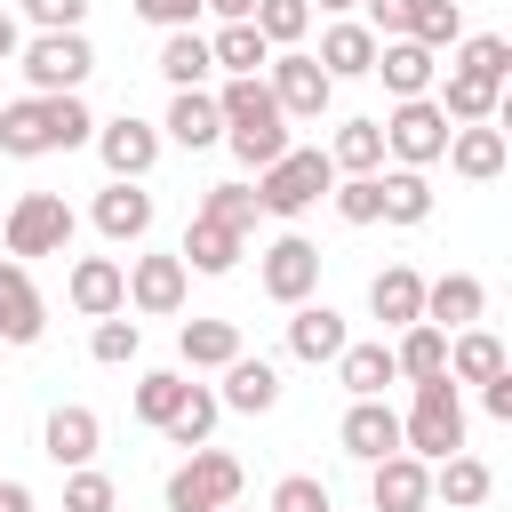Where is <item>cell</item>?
<instances>
[{
  "mask_svg": "<svg viewBox=\"0 0 512 512\" xmlns=\"http://www.w3.org/2000/svg\"><path fill=\"white\" fill-rule=\"evenodd\" d=\"M376 128H384V160H400V168H432L448 152V112L432 96H400Z\"/></svg>",
  "mask_w": 512,
  "mask_h": 512,
  "instance_id": "6",
  "label": "cell"
},
{
  "mask_svg": "<svg viewBox=\"0 0 512 512\" xmlns=\"http://www.w3.org/2000/svg\"><path fill=\"white\" fill-rule=\"evenodd\" d=\"M208 72H216V56H208L200 24H184V32H168V40H160V80H168V88H200Z\"/></svg>",
  "mask_w": 512,
  "mask_h": 512,
  "instance_id": "37",
  "label": "cell"
},
{
  "mask_svg": "<svg viewBox=\"0 0 512 512\" xmlns=\"http://www.w3.org/2000/svg\"><path fill=\"white\" fill-rule=\"evenodd\" d=\"M184 384H192L184 368H144V376H136V416H144V424L160 432V424L176 416V400H184Z\"/></svg>",
  "mask_w": 512,
  "mask_h": 512,
  "instance_id": "41",
  "label": "cell"
},
{
  "mask_svg": "<svg viewBox=\"0 0 512 512\" xmlns=\"http://www.w3.org/2000/svg\"><path fill=\"white\" fill-rule=\"evenodd\" d=\"M208 56H216V72H224V80H256V72L272 64V40H264L256 24H224V32L208 40Z\"/></svg>",
  "mask_w": 512,
  "mask_h": 512,
  "instance_id": "34",
  "label": "cell"
},
{
  "mask_svg": "<svg viewBox=\"0 0 512 512\" xmlns=\"http://www.w3.org/2000/svg\"><path fill=\"white\" fill-rule=\"evenodd\" d=\"M232 416H272L280 408V368L272 360H256V352H240V360H224V392H216Z\"/></svg>",
  "mask_w": 512,
  "mask_h": 512,
  "instance_id": "23",
  "label": "cell"
},
{
  "mask_svg": "<svg viewBox=\"0 0 512 512\" xmlns=\"http://www.w3.org/2000/svg\"><path fill=\"white\" fill-rule=\"evenodd\" d=\"M424 504H432V464L424 456L392 448V456L368 464V512H424Z\"/></svg>",
  "mask_w": 512,
  "mask_h": 512,
  "instance_id": "11",
  "label": "cell"
},
{
  "mask_svg": "<svg viewBox=\"0 0 512 512\" xmlns=\"http://www.w3.org/2000/svg\"><path fill=\"white\" fill-rule=\"evenodd\" d=\"M432 104L448 112V128H472V120H504V88H488V80H472V72H448Z\"/></svg>",
  "mask_w": 512,
  "mask_h": 512,
  "instance_id": "33",
  "label": "cell"
},
{
  "mask_svg": "<svg viewBox=\"0 0 512 512\" xmlns=\"http://www.w3.org/2000/svg\"><path fill=\"white\" fill-rule=\"evenodd\" d=\"M336 440H344V456L376 464V456H392V448H400V408H392V400H352V408H344V424H336Z\"/></svg>",
  "mask_w": 512,
  "mask_h": 512,
  "instance_id": "20",
  "label": "cell"
},
{
  "mask_svg": "<svg viewBox=\"0 0 512 512\" xmlns=\"http://www.w3.org/2000/svg\"><path fill=\"white\" fill-rule=\"evenodd\" d=\"M72 200L64 192H24L16 208H8V256L16 264H32V256H64L72 248Z\"/></svg>",
  "mask_w": 512,
  "mask_h": 512,
  "instance_id": "7",
  "label": "cell"
},
{
  "mask_svg": "<svg viewBox=\"0 0 512 512\" xmlns=\"http://www.w3.org/2000/svg\"><path fill=\"white\" fill-rule=\"evenodd\" d=\"M464 184H496L504 176V160H512V144H504V128L496 120H472V128H448V152H440Z\"/></svg>",
  "mask_w": 512,
  "mask_h": 512,
  "instance_id": "17",
  "label": "cell"
},
{
  "mask_svg": "<svg viewBox=\"0 0 512 512\" xmlns=\"http://www.w3.org/2000/svg\"><path fill=\"white\" fill-rule=\"evenodd\" d=\"M264 88H272V104H280L288 120H320V112L336 104V80L312 64V48H272V64H264Z\"/></svg>",
  "mask_w": 512,
  "mask_h": 512,
  "instance_id": "8",
  "label": "cell"
},
{
  "mask_svg": "<svg viewBox=\"0 0 512 512\" xmlns=\"http://www.w3.org/2000/svg\"><path fill=\"white\" fill-rule=\"evenodd\" d=\"M192 216H216V224H232V232H256V184H208V200L192 208Z\"/></svg>",
  "mask_w": 512,
  "mask_h": 512,
  "instance_id": "43",
  "label": "cell"
},
{
  "mask_svg": "<svg viewBox=\"0 0 512 512\" xmlns=\"http://www.w3.org/2000/svg\"><path fill=\"white\" fill-rule=\"evenodd\" d=\"M344 344H352V328H344V312H336V304H312V296H304V304H288V352H296V360H312V368H320V360H336Z\"/></svg>",
  "mask_w": 512,
  "mask_h": 512,
  "instance_id": "19",
  "label": "cell"
},
{
  "mask_svg": "<svg viewBox=\"0 0 512 512\" xmlns=\"http://www.w3.org/2000/svg\"><path fill=\"white\" fill-rule=\"evenodd\" d=\"M216 112H224V144H232L240 168H272V160L288 152V112L272 104L264 72H256V80H224V88H216Z\"/></svg>",
  "mask_w": 512,
  "mask_h": 512,
  "instance_id": "1",
  "label": "cell"
},
{
  "mask_svg": "<svg viewBox=\"0 0 512 512\" xmlns=\"http://www.w3.org/2000/svg\"><path fill=\"white\" fill-rule=\"evenodd\" d=\"M400 448H408V456H424V464L456 456V448H464V384L424 376V384H416V400H408V416H400Z\"/></svg>",
  "mask_w": 512,
  "mask_h": 512,
  "instance_id": "2",
  "label": "cell"
},
{
  "mask_svg": "<svg viewBox=\"0 0 512 512\" xmlns=\"http://www.w3.org/2000/svg\"><path fill=\"white\" fill-rule=\"evenodd\" d=\"M88 216H96V232H104L112 248H136V240L152 232V192H144V184H128V176H112V184L96 192V208H88Z\"/></svg>",
  "mask_w": 512,
  "mask_h": 512,
  "instance_id": "18",
  "label": "cell"
},
{
  "mask_svg": "<svg viewBox=\"0 0 512 512\" xmlns=\"http://www.w3.org/2000/svg\"><path fill=\"white\" fill-rule=\"evenodd\" d=\"M200 8H208V16H224V24H248V16H256V0H200Z\"/></svg>",
  "mask_w": 512,
  "mask_h": 512,
  "instance_id": "52",
  "label": "cell"
},
{
  "mask_svg": "<svg viewBox=\"0 0 512 512\" xmlns=\"http://www.w3.org/2000/svg\"><path fill=\"white\" fill-rule=\"evenodd\" d=\"M432 216V176L424 168H376V224H424Z\"/></svg>",
  "mask_w": 512,
  "mask_h": 512,
  "instance_id": "28",
  "label": "cell"
},
{
  "mask_svg": "<svg viewBox=\"0 0 512 512\" xmlns=\"http://www.w3.org/2000/svg\"><path fill=\"white\" fill-rule=\"evenodd\" d=\"M160 136H168V144H184V152L224 144V112H216V96H208V88H176V104H168Z\"/></svg>",
  "mask_w": 512,
  "mask_h": 512,
  "instance_id": "24",
  "label": "cell"
},
{
  "mask_svg": "<svg viewBox=\"0 0 512 512\" xmlns=\"http://www.w3.org/2000/svg\"><path fill=\"white\" fill-rule=\"evenodd\" d=\"M272 512H336V504H328V488H320L312 472H288V480L272 488Z\"/></svg>",
  "mask_w": 512,
  "mask_h": 512,
  "instance_id": "47",
  "label": "cell"
},
{
  "mask_svg": "<svg viewBox=\"0 0 512 512\" xmlns=\"http://www.w3.org/2000/svg\"><path fill=\"white\" fill-rule=\"evenodd\" d=\"M328 368H336V384H344L352 400H384V384H400V360H392L384 336H376V344H344Z\"/></svg>",
  "mask_w": 512,
  "mask_h": 512,
  "instance_id": "27",
  "label": "cell"
},
{
  "mask_svg": "<svg viewBox=\"0 0 512 512\" xmlns=\"http://www.w3.org/2000/svg\"><path fill=\"white\" fill-rule=\"evenodd\" d=\"M216 416H224V400H216L208 384H184V400H176V416H168L160 432H168V448H200V440L216 432Z\"/></svg>",
  "mask_w": 512,
  "mask_h": 512,
  "instance_id": "38",
  "label": "cell"
},
{
  "mask_svg": "<svg viewBox=\"0 0 512 512\" xmlns=\"http://www.w3.org/2000/svg\"><path fill=\"white\" fill-rule=\"evenodd\" d=\"M40 448H48V464H56V472H72V464H96V448H104V424H96V408H80V400L48 408V424H40Z\"/></svg>",
  "mask_w": 512,
  "mask_h": 512,
  "instance_id": "14",
  "label": "cell"
},
{
  "mask_svg": "<svg viewBox=\"0 0 512 512\" xmlns=\"http://www.w3.org/2000/svg\"><path fill=\"white\" fill-rule=\"evenodd\" d=\"M16 48H24V24L0 8V64H16Z\"/></svg>",
  "mask_w": 512,
  "mask_h": 512,
  "instance_id": "53",
  "label": "cell"
},
{
  "mask_svg": "<svg viewBox=\"0 0 512 512\" xmlns=\"http://www.w3.org/2000/svg\"><path fill=\"white\" fill-rule=\"evenodd\" d=\"M328 168H336V176H376V168H384V128H376V120H344V128L328 136Z\"/></svg>",
  "mask_w": 512,
  "mask_h": 512,
  "instance_id": "35",
  "label": "cell"
},
{
  "mask_svg": "<svg viewBox=\"0 0 512 512\" xmlns=\"http://www.w3.org/2000/svg\"><path fill=\"white\" fill-rule=\"evenodd\" d=\"M376 80H384V96L400 104V96H432V80H440V56L432 48H416L408 32L400 40H376V64H368Z\"/></svg>",
  "mask_w": 512,
  "mask_h": 512,
  "instance_id": "16",
  "label": "cell"
},
{
  "mask_svg": "<svg viewBox=\"0 0 512 512\" xmlns=\"http://www.w3.org/2000/svg\"><path fill=\"white\" fill-rule=\"evenodd\" d=\"M224 512H248V504H224Z\"/></svg>",
  "mask_w": 512,
  "mask_h": 512,
  "instance_id": "56",
  "label": "cell"
},
{
  "mask_svg": "<svg viewBox=\"0 0 512 512\" xmlns=\"http://www.w3.org/2000/svg\"><path fill=\"white\" fill-rule=\"evenodd\" d=\"M48 336V304L32 288V272L16 256H0V344H40Z\"/></svg>",
  "mask_w": 512,
  "mask_h": 512,
  "instance_id": "15",
  "label": "cell"
},
{
  "mask_svg": "<svg viewBox=\"0 0 512 512\" xmlns=\"http://www.w3.org/2000/svg\"><path fill=\"white\" fill-rule=\"evenodd\" d=\"M256 280H264V296H272V304H304V296L320 288V248H312L304 232H280V240L264 248Z\"/></svg>",
  "mask_w": 512,
  "mask_h": 512,
  "instance_id": "10",
  "label": "cell"
},
{
  "mask_svg": "<svg viewBox=\"0 0 512 512\" xmlns=\"http://www.w3.org/2000/svg\"><path fill=\"white\" fill-rule=\"evenodd\" d=\"M240 248H248V232H232V224H216V216H192L176 256H184V272H208V280H216V272L240 264Z\"/></svg>",
  "mask_w": 512,
  "mask_h": 512,
  "instance_id": "29",
  "label": "cell"
},
{
  "mask_svg": "<svg viewBox=\"0 0 512 512\" xmlns=\"http://www.w3.org/2000/svg\"><path fill=\"white\" fill-rule=\"evenodd\" d=\"M368 312H376L392 336H400L408 320H424V272H416V264H384V272L368 280Z\"/></svg>",
  "mask_w": 512,
  "mask_h": 512,
  "instance_id": "25",
  "label": "cell"
},
{
  "mask_svg": "<svg viewBox=\"0 0 512 512\" xmlns=\"http://www.w3.org/2000/svg\"><path fill=\"white\" fill-rule=\"evenodd\" d=\"M0 512H32V488L24 480H0Z\"/></svg>",
  "mask_w": 512,
  "mask_h": 512,
  "instance_id": "54",
  "label": "cell"
},
{
  "mask_svg": "<svg viewBox=\"0 0 512 512\" xmlns=\"http://www.w3.org/2000/svg\"><path fill=\"white\" fill-rule=\"evenodd\" d=\"M112 504H120V488H112L96 464H72V472H64V512H112Z\"/></svg>",
  "mask_w": 512,
  "mask_h": 512,
  "instance_id": "45",
  "label": "cell"
},
{
  "mask_svg": "<svg viewBox=\"0 0 512 512\" xmlns=\"http://www.w3.org/2000/svg\"><path fill=\"white\" fill-rule=\"evenodd\" d=\"M488 488H496V472H488L472 448H456V456H440V464H432V496H440L448 512H472V504H488Z\"/></svg>",
  "mask_w": 512,
  "mask_h": 512,
  "instance_id": "32",
  "label": "cell"
},
{
  "mask_svg": "<svg viewBox=\"0 0 512 512\" xmlns=\"http://www.w3.org/2000/svg\"><path fill=\"white\" fill-rule=\"evenodd\" d=\"M448 72H472V80L504 88V80H512V40H504V32H472V40H456V64H448Z\"/></svg>",
  "mask_w": 512,
  "mask_h": 512,
  "instance_id": "39",
  "label": "cell"
},
{
  "mask_svg": "<svg viewBox=\"0 0 512 512\" xmlns=\"http://www.w3.org/2000/svg\"><path fill=\"white\" fill-rule=\"evenodd\" d=\"M272 48H296L304 32H312V0H256V16H248Z\"/></svg>",
  "mask_w": 512,
  "mask_h": 512,
  "instance_id": "42",
  "label": "cell"
},
{
  "mask_svg": "<svg viewBox=\"0 0 512 512\" xmlns=\"http://www.w3.org/2000/svg\"><path fill=\"white\" fill-rule=\"evenodd\" d=\"M488 312V288L472 280V272H440V280H424V320L432 328H472Z\"/></svg>",
  "mask_w": 512,
  "mask_h": 512,
  "instance_id": "30",
  "label": "cell"
},
{
  "mask_svg": "<svg viewBox=\"0 0 512 512\" xmlns=\"http://www.w3.org/2000/svg\"><path fill=\"white\" fill-rule=\"evenodd\" d=\"M184 288H192L184 256H128V312L168 320V312H184Z\"/></svg>",
  "mask_w": 512,
  "mask_h": 512,
  "instance_id": "12",
  "label": "cell"
},
{
  "mask_svg": "<svg viewBox=\"0 0 512 512\" xmlns=\"http://www.w3.org/2000/svg\"><path fill=\"white\" fill-rule=\"evenodd\" d=\"M88 144H96V160H104L112 176H128V184H144L168 136H160L152 120H136V112H120V120H96V136H88Z\"/></svg>",
  "mask_w": 512,
  "mask_h": 512,
  "instance_id": "9",
  "label": "cell"
},
{
  "mask_svg": "<svg viewBox=\"0 0 512 512\" xmlns=\"http://www.w3.org/2000/svg\"><path fill=\"white\" fill-rule=\"evenodd\" d=\"M408 40H416V48H432V56H448V48L464 40V8H456V0H416Z\"/></svg>",
  "mask_w": 512,
  "mask_h": 512,
  "instance_id": "40",
  "label": "cell"
},
{
  "mask_svg": "<svg viewBox=\"0 0 512 512\" xmlns=\"http://www.w3.org/2000/svg\"><path fill=\"white\" fill-rule=\"evenodd\" d=\"M240 456H224V448H184V464L168 472V488H160V504L168 512H224V504H240Z\"/></svg>",
  "mask_w": 512,
  "mask_h": 512,
  "instance_id": "4",
  "label": "cell"
},
{
  "mask_svg": "<svg viewBox=\"0 0 512 512\" xmlns=\"http://www.w3.org/2000/svg\"><path fill=\"white\" fill-rule=\"evenodd\" d=\"M16 72L32 80V96H72L96 72V48H88V32H32L16 48Z\"/></svg>",
  "mask_w": 512,
  "mask_h": 512,
  "instance_id": "5",
  "label": "cell"
},
{
  "mask_svg": "<svg viewBox=\"0 0 512 512\" xmlns=\"http://www.w3.org/2000/svg\"><path fill=\"white\" fill-rule=\"evenodd\" d=\"M328 200H336V216H344V224H376V176H336V184H328Z\"/></svg>",
  "mask_w": 512,
  "mask_h": 512,
  "instance_id": "46",
  "label": "cell"
},
{
  "mask_svg": "<svg viewBox=\"0 0 512 512\" xmlns=\"http://www.w3.org/2000/svg\"><path fill=\"white\" fill-rule=\"evenodd\" d=\"M64 304H72L80 320L128 312V264H112V256H80V264L64 272Z\"/></svg>",
  "mask_w": 512,
  "mask_h": 512,
  "instance_id": "13",
  "label": "cell"
},
{
  "mask_svg": "<svg viewBox=\"0 0 512 512\" xmlns=\"http://www.w3.org/2000/svg\"><path fill=\"white\" fill-rule=\"evenodd\" d=\"M512 360H504V336L496 328H448V384H488V376H504Z\"/></svg>",
  "mask_w": 512,
  "mask_h": 512,
  "instance_id": "26",
  "label": "cell"
},
{
  "mask_svg": "<svg viewBox=\"0 0 512 512\" xmlns=\"http://www.w3.org/2000/svg\"><path fill=\"white\" fill-rule=\"evenodd\" d=\"M328 184H336L328 152H320V144H288L272 168H256V208L288 224V216H304L312 200H328Z\"/></svg>",
  "mask_w": 512,
  "mask_h": 512,
  "instance_id": "3",
  "label": "cell"
},
{
  "mask_svg": "<svg viewBox=\"0 0 512 512\" xmlns=\"http://www.w3.org/2000/svg\"><path fill=\"white\" fill-rule=\"evenodd\" d=\"M344 8H360V0H320V16H344Z\"/></svg>",
  "mask_w": 512,
  "mask_h": 512,
  "instance_id": "55",
  "label": "cell"
},
{
  "mask_svg": "<svg viewBox=\"0 0 512 512\" xmlns=\"http://www.w3.org/2000/svg\"><path fill=\"white\" fill-rule=\"evenodd\" d=\"M144 24H160V32H184V24H200V0H128Z\"/></svg>",
  "mask_w": 512,
  "mask_h": 512,
  "instance_id": "50",
  "label": "cell"
},
{
  "mask_svg": "<svg viewBox=\"0 0 512 512\" xmlns=\"http://www.w3.org/2000/svg\"><path fill=\"white\" fill-rule=\"evenodd\" d=\"M248 344H240V320H184L176 328V360L200 376V368H224V360H240Z\"/></svg>",
  "mask_w": 512,
  "mask_h": 512,
  "instance_id": "31",
  "label": "cell"
},
{
  "mask_svg": "<svg viewBox=\"0 0 512 512\" xmlns=\"http://www.w3.org/2000/svg\"><path fill=\"white\" fill-rule=\"evenodd\" d=\"M88 352H96L104 368H128V360L144 352V328H136V320H120V312H104V320L88 328Z\"/></svg>",
  "mask_w": 512,
  "mask_h": 512,
  "instance_id": "44",
  "label": "cell"
},
{
  "mask_svg": "<svg viewBox=\"0 0 512 512\" xmlns=\"http://www.w3.org/2000/svg\"><path fill=\"white\" fill-rule=\"evenodd\" d=\"M312 64H320L328 80H368V64H376V32H368L360 16H336V24L320 32Z\"/></svg>",
  "mask_w": 512,
  "mask_h": 512,
  "instance_id": "22",
  "label": "cell"
},
{
  "mask_svg": "<svg viewBox=\"0 0 512 512\" xmlns=\"http://www.w3.org/2000/svg\"><path fill=\"white\" fill-rule=\"evenodd\" d=\"M392 360H400V376H408V384H424V376H448V328H432V320H408V328H400V344H392Z\"/></svg>",
  "mask_w": 512,
  "mask_h": 512,
  "instance_id": "36",
  "label": "cell"
},
{
  "mask_svg": "<svg viewBox=\"0 0 512 512\" xmlns=\"http://www.w3.org/2000/svg\"><path fill=\"white\" fill-rule=\"evenodd\" d=\"M480 408H488V416H496V424H512V368H504V376H488V384H480Z\"/></svg>",
  "mask_w": 512,
  "mask_h": 512,
  "instance_id": "51",
  "label": "cell"
},
{
  "mask_svg": "<svg viewBox=\"0 0 512 512\" xmlns=\"http://www.w3.org/2000/svg\"><path fill=\"white\" fill-rule=\"evenodd\" d=\"M360 8H368L360 24H368L376 40H400V32H408V16H416V0H360Z\"/></svg>",
  "mask_w": 512,
  "mask_h": 512,
  "instance_id": "49",
  "label": "cell"
},
{
  "mask_svg": "<svg viewBox=\"0 0 512 512\" xmlns=\"http://www.w3.org/2000/svg\"><path fill=\"white\" fill-rule=\"evenodd\" d=\"M16 8H24L40 32H80V24H88V0H16Z\"/></svg>",
  "mask_w": 512,
  "mask_h": 512,
  "instance_id": "48",
  "label": "cell"
},
{
  "mask_svg": "<svg viewBox=\"0 0 512 512\" xmlns=\"http://www.w3.org/2000/svg\"><path fill=\"white\" fill-rule=\"evenodd\" d=\"M0 152H8V160H40V152H56V104H48V96H16V104H0Z\"/></svg>",
  "mask_w": 512,
  "mask_h": 512,
  "instance_id": "21",
  "label": "cell"
}]
</instances>
